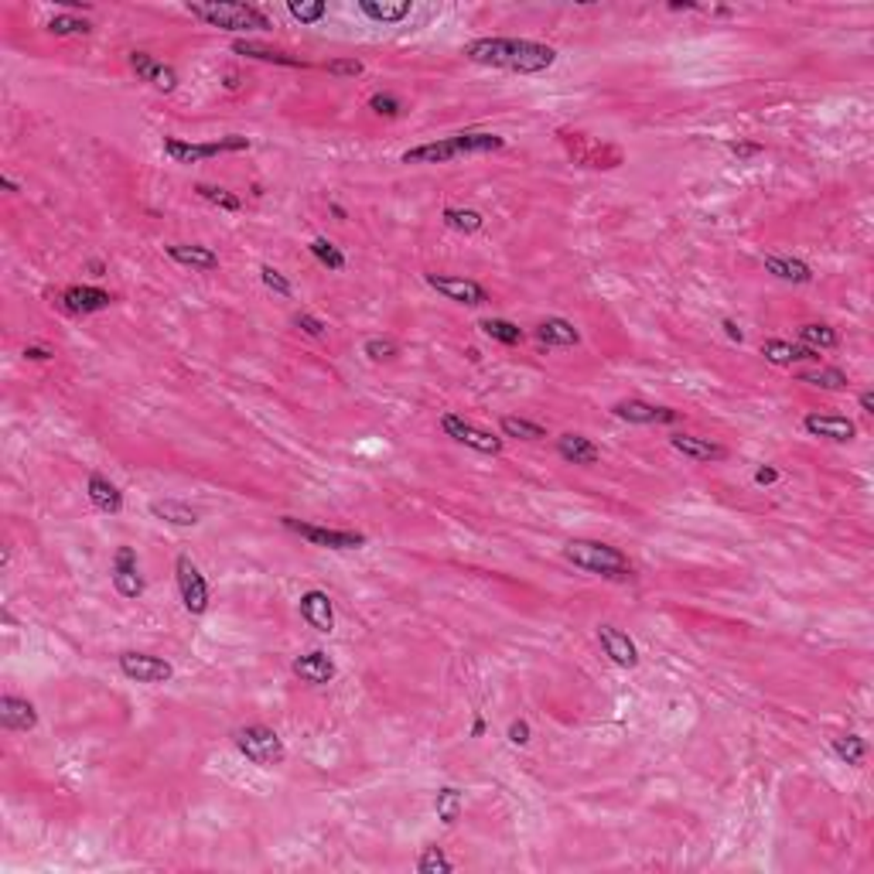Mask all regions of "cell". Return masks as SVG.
<instances>
[{"label": "cell", "mask_w": 874, "mask_h": 874, "mask_svg": "<svg viewBox=\"0 0 874 874\" xmlns=\"http://www.w3.org/2000/svg\"><path fill=\"white\" fill-rule=\"evenodd\" d=\"M294 328H301V332H304L308 338H324V335H328V324H324L318 314H311V311H297Z\"/></svg>", "instance_id": "cell-49"}, {"label": "cell", "mask_w": 874, "mask_h": 874, "mask_svg": "<svg viewBox=\"0 0 874 874\" xmlns=\"http://www.w3.org/2000/svg\"><path fill=\"white\" fill-rule=\"evenodd\" d=\"M417 871L420 874H451V871H455V861L444 854V848H437V844H427V848L420 850V858H417Z\"/></svg>", "instance_id": "cell-42"}, {"label": "cell", "mask_w": 874, "mask_h": 874, "mask_svg": "<svg viewBox=\"0 0 874 874\" xmlns=\"http://www.w3.org/2000/svg\"><path fill=\"white\" fill-rule=\"evenodd\" d=\"M232 745H236V752H240L246 762H253V766L260 768H273L287 762V745H283L281 735L267 725L236 727V731H232Z\"/></svg>", "instance_id": "cell-4"}, {"label": "cell", "mask_w": 874, "mask_h": 874, "mask_svg": "<svg viewBox=\"0 0 874 874\" xmlns=\"http://www.w3.org/2000/svg\"><path fill=\"white\" fill-rule=\"evenodd\" d=\"M441 219L447 229L465 232V236H475V232H482L485 229V216L478 212V209H455V205H447Z\"/></svg>", "instance_id": "cell-38"}, {"label": "cell", "mask_w": 874, "mask_h": 874, "mask_svg": "<svg viewBox=\"0 0 874 874\" xmlns=\"http://www.w3.org/2000/svg\"><path fill=\"white\" fill-rule=\"evenodd\" d=\"M779 482V468H772V465H762V468L755 471V485H776Z\"/></svg>", "instance_id": "cell-53"}, {"label": "cell", "mask_w": 874, "mask_h": 874, "mask_svg": "<svg viewBox=\"0 0 874 874\" xmlns=\"http://www.w3.org/2000/svg\"><path fill=\"white\" fill-rule=\"evenodd\" d=\"M109 578H113V588L120 598H140L144 594V578H140V564H137V550L134 547H117L113 553V567H109Z\"/></svg>", "instance_id": "cell-13"}, {"label": "cell", "mask_w": 874, "mask_h": 874, "mask_svg": "<svg viewBox=\"0 0 874 874\" xmlns=\"http://www.w3.org/2000/svg\"><path fill=\"white\" fill-rule=\"evenodd\" d=\"M185 11L199 17L209 27L222 31H270V17L253 4H232V0H205V4H189Z\"/></svg>", "instance_id": "cell-3"}, {"label": "cell", "mask_w": 874, "mask_h": 874, "mask_svg": "<svg viewBox=\"0 0 874 874\" xmlns=\"http://www.w3.org/2000/svg\"><path fill=\"white\" fill-rule=\"evenodd\" d=\"M297 612H301V619L308 622L314 632L322 635L335 632V602H332V594L322 591V588H311V591L301 594Z\"/></svg>", "instance_id": "cell-16"}, {"label": "cell", "mask_w": 874, "mask_h": 874, "mask_svg": "<svg viewBox=\"0 0 874 874\" xmlns=\"http://www.w3.org/2000/svg\"><path fill=\"white\" fill-rule=\"evenodd\" d=\"M195 191L202 195L205 202L219 205L222 212H240V209H242L240 195H232L229 189H219V185H195Z\"/></svg>", "instance_id": "cell-45"}, {"label": "cell", "mask_w": 874, "mask_h": 874, "mask_svg": "<svg viewBox=\"0 0 874 874\" xmlns=\"http://www.w3.org/2000/svg\"><path fill=\"white\" fill-rule=\"evenodd\" d=\"M240 150H250V137L226 134L219 140H202V144L185 140V137H164V154L175 164H199L209 161V158H219V154H240Z\"/></svg>", "instance_id": "cell-5"}, {"label": "cell", "mask_w": 874, "mask_h": 874, "mask_svg": "<svg viewBox=\"0 0 874 874\" xmlns=\"http://www.w3.org/2000/svg\"><path fill=\"white\" fill-rule=\"evenodd\" d=\"M455 137L465 158H471V154H496V150L506 148V137L488 134V130H465V134H455Z\"/></svg>", "instance_id": "cell-35"}, {"label": "cell", "mask_w": 874, "mask_h": 874, "mask_svg": "<svg viewBox=\"0 0 874 874\" xmlns=\"http://www.w3.org/2000/svg\"><path fill=\"white\" fill-rule=\"evenodd\" d=\"M308 250H311V256L322 263V267L335 270V273H338V270H345V263H349V260H345V253H342V250H338L332 240H324V236H314V240L308 242Z\"/></svg>", "instance_id": "cell-40"}, {"label": "cell", "mask_w": 874, "mask_h": 874, "mask_svg": "<svg viewBox=\"0 0 874 874\" xmlns=\"http://www.w3.org/2000/svg\"><path fill=\"white\" fill-rule=\"evenodd\" d=\"M328 209H332V216H335L338 222H345V209H342V205H335V202H332V205H328Z\"/></svg>", "instance_id": "cell-60"}, {"label": "cell", "mask_w": 874, "mask_h": 874, "mask_svg": "<svg viewBox=\"0 0 874 874\" xmlns=\"http://www.w3.org/2000/svg\"><path fill=\"white\" fill-rule=\"evenodd\" d=\"M465 58L475 66L506 68L516 76H537L557 62V52L533 38H475L465 45Z\"/></svg>", "instance_id": "cell-1"}, {"label": "cell", "mask_w": 874, "mask_h": 874, "mask_svg": "<svg viewBox=\"0 0 874 874\" xmlns=\"http://www.w3.org/2000/svg\"><path fill=\"white\" fill-rule=\"evenodd\" d=\"M796 383H807V386H817V390H848L850 379L844 369H837V365H813V369H807V373H799L796 376Z\"/></svg>", "instance_id": "cell-32"}, {"label": "cell", "mask_w": 874, "mask_h": 874, "mask_svg": "<svg viewBox=\"0 0 874 874\" xmlns=\"http://www.w3.org/2000/svg\"><path fill=\"white\" fill-rule=\"evenodd\" d=\"M478 328H482L485 338H492V342H499V345H523L526 332L519 328L516 322H509V318H482L478 322Z\"/></svg>", "instance_id": "cell-36"}, {"label": "cell", "mask_w": 874, "mask_h": 874, "mask_svg": "<svg viewBox=\"0 0 874 874\" xmlns=\"http://www.w3.org/2000/svg\"><path fill=\"white\" fill-rule=\"evenodd\" d=\"M324 72L335 76V79H359L365 72V66L359 58H332V62H324Z\"/></svg>", "instance_id": "cell-47"}, {"label": "cell", "mask_w": 874, "mask_h": 874, "mask_svg": "<svg viewBox=\"0 0 874 874\" xmlns=\"http://www.w3.org/2000/svg\"><path fill=\"white\" fill-rule=\"evenodd\" d=\"M530 735H533V731H530V721H523V717L509 725V741H512V745H519V748H523V745H530Z\"/></svg>", "instance_id": "cell-51"}, {"label": "cell", "mask_w": 874, "mask_h": 874, "mask_svg": "<svg viewBox=\"0 0 874 874\" xmlns=\"http://www.w3.org/2000/svg\"><path fill=\"white\" fill-rule=\"evenodd\" d=\"M564 560L574 564L578 571H588L594 578L605 581H629L632 578V560L602 540H571L564 543Z\"/></svg>", "instance_id": "cell-2"}, {"label": "cell", "mask_w": 874, "mask_h": 874, "mask_svg": "<svg viewBox=\"0 0 874 874\" xmlns=\"http://www.w3.org/2000/svg\"><path fill=\"white\" fill-rule=\"evenodd\" d=\"M0 189H7L11 195H17V191H21V185H17L11 175H0Z\"/></svg>", "instance_id": "cell-57"}, {"label": "cell", "mask_w": 874, "mask_h": 874, "mask_svg": "<svg viewBox=\"0 0 874 874\" xmlns=\"http://www.w3.org/2000/svg\"><path fill=\"white\" fill-rule=\"evenodd\" d=\"M499 434H502V437H516V441H543V437H547V427L537 424V420L506 414V417H499Z\"/></svg>", "instance_id": "cell-37"}, {"label": "cell", "mask_w": 874, "mask_h": 874, "mask_svg": "<svg viewBox=\"0 0 874 874\" xmlns=\"http://www.w3.org/2000/svg\"><path fill=\"white\" fill-rule=\"evenodd\" d=\"M434 813H437V820L444 827H455L461 820V813H465V793L458 786H441L437 796H434Z\"/></svg>", "instance_id": "cell-33"}, {"label": "cell", "mask_w": 874, "mask_h": 874, "mask_svg": "<svg viewBox=\"0 0 874 874\" xmlns=\"http://www.w3.org/2000/svg\"><path fill=\"white\" fill-rule=\"evenodd\" d=\"M0 727L4 731H35L38 727V707L25 697L4 694L0 697Z\"/></svg>", "instance_id": "cell-23"}, {"label": "cell", "mask_w": 874, "mask_h": 874, "mask_svg": "<svg viewBox=\"0 0 874 874\" xmlns=\"http://www.w3.org/2000/svg\"><path fill=\"white\" fill-rule=\"evenodd\" d=\"M410 0H396V4H376V0H359V14H365L376 25H400L404 17H410Z\"/></svg>", "instance_id": "cell-34"}, {"label": "cell", "mask_w": 874, "mask_h": 874, "mask_svg": "<svg viewBox=\"0 0 874 874\" xmlns=\"http://www.w3.org/2000/svg\"><path fill=\"white\" fill-rule=\"evenodd\" d=\"M86 496H89V502H93L96 509L107 512V516H117V512H123L120 485H113L107 475H99V471H93V475L86 478Z\"/></svg>", "instance_id": "cell-27"}, {"label": "cell", "mask_w": 874, "mask_h": 874, "mask_svg": "<svg viewBox=\"0 0 874 874\" xmlns=\"http://www.w3.org/2000/svg\"><path fill=\"white\" fill-rule=\"evenodd\" d=\"M858 404H861L864 414H874V393H871V390H864L861 396H858Z\"/></svg>", "instance_id": "cell-55"}, {"label": "cell", "mask_w": 874, "mask_h": 874, "mask_svg": "<svg viewBox=\"0 0 874 874\" xmlns=\"http://www.w3.org/2000/svg\"><path fill=\"white\" fill-rule=\"evenodd\" d=\"M721 328H725V335L731 338V342H738V345H741V342H745V332H741V328H738V322H731V318H725V322H721Z\"/></svg>", "instance_id": "cell-54"}, {"label": "cell", "mask_w": 874, "mask_h": 874, "mask_svg": "<svg viewBox=\"0 0 874 874\" xmlns=\"http://www.w3.org/2000/svg\"><path fill=\"white\" fill-rule=\"evenodd\" d=\"M232 52L242 58H253V62H267V66H283V68H308L304 58L287 55L281 48H267V45H256V41H232Z\"/></svg>", "instance_id": "cell-28"}, {"label": "cell", "mask_w": 874, "mask_h": 874, "mask_svg": "<svg viewBox=\"0 0 874 874\" xmlns=\"http://www.w3.org/2000/svg\"><path fill=\"white\" fill-rule=\"evenodd\" d=\"M281 523L294 537L308 540L311 547H324V550H359V547H365V533H355V530H332V526L304 523L297 516H283Z\"/></svg>", "instance_id": "cell-7"}, {"label": "cell", "mask_w": 874, "mask_h": 874, "mask_svg": "<svg viewBox=\"0 0 874 874\" xmlns=\"http://www.w3.org/2000/svg\"><path fill=\"white\" fill-rule=\"evenodd\" d=\"M113 304V294L93 283H72L58 294V308L66 314H96V311H107Z\"/></svg>", "instance_id": "cell-14"}, {"label": "cell", "mask_w": 874, "mask_h": 874, "mask_svg": "<svg viewBox=\"0 0 874 874\" xmlns=\"http://www.w3.org/2000/svg\"><path fill=\"white\" fill-rule=\"evenodd\" d=\"M25 359H31V363H48V359H55V349H48V345H25Z\"/></svg>", "instance_id": "cell-52"}, {"label": "cell", "mask_w": 874, "mask_h": 874, "mask_svg": "<svg viewBox=\"0 0 874 874\" xmlns=\"http://www.w3.org/2000/svg\"><path fill=\"white\" fill-rule=\"evenodd\" d=\"M598 643H602V649H605V656L615 663V666H622V670H632V666H639V646H635L632 639H629V632H622L619 625H598Z\"/></svg>", "instance_id": "cell-18"}, {"label": "cell", "mask_w": 874, "mask_h": 874, "mask_svg": "<svg viewBox=\"0 0 874 874\" xmlns=\"http://www.w3.org/2000/svg\"><path fill=\"white\" fill-rule=\"evenodd\" d=\"M287 14H291L294 21H301V25H318V21L328 17V4H324V0H291V4H287Z\"/></svg>", "instance_id": "cell-43"}, {"label": "cell", "mask_w": 874, "mask_h": 874, "mask_svg": "<svg viewBox=\"0 0 874 874\" xmlns=\"http://www.w3.org/2000/svg\"><path fill=\"white\" fill-rule=\"evenodd\" d=\"M533 335H537V342L547 345V349H574V345H581V332L574 328V322H567V318H543V322L533 328Z\"/></svg>", "instance_id": "cell-26"}, {"label": "cell", "mask_w": 874, "mask_h": 874, "mask_svg": "<svg viewBox=\"0 0 874 874\" xmlns=\"http://www.w3.org/2000/svg\"><path fill=\"white\" fill-rule=\"evenodd\" d=\"M766 270L786 283H799V287H803V283H813V267H809L807 260H796V256H779V253L766 256Z\"/></svg>", "instance_id": "cell-29"}, {"label": "cell", "mask_w": 874, "mask_h": 874, "mask_svg": "<svg viewBox=\"0 0 874 874\" xmlns=\"http://www.w3.org/2000/svg\"><path fill=\"white\" fill-rule=\"evenodd\" d=\"M127 62H130V68L137 72V79L154 86L158 93H175L178 89L175 66H168V62H161V58H154L150 52H130L127 55Z\"/></svg>", "instance_id": "cell-15"}, {"label": "cell", "mask_w": 874, "mask_h": 874, "mask_svg": "<svg viewBox=\"0 0 874 874\" xmlns=\"http://www.w3.org/2000/svg\"><path fill=\"white\" fill-rule=\"evenodd\" d=\"M369 109H373L376 117H386V120H393V117H400L404 103H400V99H396L393 93H376V96H369Z\"/></svg>", "instance_id": "cell-48"}, {"label": "cell", "mask_w": 874, "mask_h": 874, "mask_svg": "<svg viewBox=\"0 0 874 874\" xmlns=\"http://www.w3.org/2000/svg\"><path fill=\"white\" fill-rule=\"evenodd\" d=\"M117 666H120V673L127 676V680H134V684H168L171 676H175V666L168 663L164 656H150V653H120L117 656Z\"/></svg>", "instance_id": "cell-11"}, {"label": "cell", "mask_w": 874, "mask_h": 874, "mask_svg": "<svg viewBox=\"0 0 874 874\" xmlns=\"http://www.w3.org/2000/svg\"><path fill=\"white\" fill-rule=\"evenodd\" d=\"M830 752L840 758V762H848V766H864V758H868V741L861 738V735H840V738L830 741Z\"/></svg>", "instance_id": "cell-39"}, {"label": "cell", "mask_w": 874, "mask_h": 874, "mask_svg": "<svg viewBox=\"0 0 874 874\" xmlns=\"http://www.w3.org/2000/svg\"><path fill=\"white\" fill-rule=\"evenodd\" d=\"M291 673H294L301 684L308 686H328L332 680H335V659L328 656L324 649H311V653H304V656H294L291 659Z\"/></svg>", "instance_id": "cell-17"}, {"label": "cell", "mask_w": 874, "mask_h": 874, "mask_svg": "<svg viewBox=\"0 0 874 874\" xmlns=\"http://www.w3.org/2000/svg\"><path fill=\"white\" fill-rule=\"evenodd\" d=\"M557 455L564 458L567 465H598L602 461V447L591 441V437H584V434H574L567 431L557 437Z\"/></svg>", "instance_id": "cell-25"}, {"label": "cell", "mask_w": 874, "mask_h": 874, "mask_svg": "<svg viewBox=\"0 0 874 874\" xmlns=\"http://www.w3.org/2000/svg\"><path fill=\"white\" fill-rule=\"evenodd\" d=\"M458 158H465L458 148V137H444V140H431V144H417L400 154L404 164H451Z\"/></svg>", "instance_id": "cell-24"}, {"label": "cell", "mask_w": 874, "mask_h": 874, "mask_svg": "<svg viewBox=\"0 0 874 874\" xmlns=\"http://www.w3.org/2000/svg\"><path fill=\"white\" fill-rule=\"evenodd\" d=\"M424 283H427L431 291H437L444 301L461 304V308H478V304L488 301V291H485L478 281H471V277H455V273H424Z\"/></svg>", "instance_id": "cell-10"}, {"label": "cell", "mask_w": 874, "mask_h": 874, "mask_svg": "<svg viewBox=\"0 0 874 874\" xmlns=\"http://www.w3.org/2000/svg\"><path fill=\"white\" fill-rule=\"evenodd\" d=\"M670 11H697V4L694 0H673Z\"/></svg>", "instance_id": "cell-58"}, {"label": "cell", "mask_w": 874, "mask_h": 874, "mask_svg": "<svg viewBox=\"0 0 874 874\" xmlns=\"http://www.w3.org/2000/svg\"><path fill=\"white\" fill-rule=\"evenodd\" d=\"M482 735H485V721L475 717V721H471V738H482Z\"/></svg>", "instance_id": "cell-59"}, {"label": "cell", "mask_w": 874, "mask_h": 874, "mask_svg": "<svg viewBox=\"0 0 874 874\" xmlns=\"http://www.w3.org/2000/svg\"><path fill=\"white\" fill-rule=\"evenodd\" d=\"M762 355H766V363L779 365V369H789L796 363H820V352L807 349L799 342H786V338H766Z\"/></svg>", "instance_id": "cell-22"}, {"label": "cell", "mask_w": 874, "mask_h": 874, "mask_svg": "<svg viewBox=\"0 0 874 874\" xmlns=\"http://www.w3.org/2000/svg\"><path fill=\"white\" fill-rule=\"evenodd\" d=\"M164 256L178 263V267H189V270H219V253L212 246H202V242H168L164 246Z\"/></svg>", "instance_id": "cell-20"}, {"label": "cell", "mask_w": 874, "mask_h": 874, "mask_svg": "<svg viewBox=\"0 0 874 874\" xmlns=\"http://www.w3.org/2000/svg\"><path fill=\"white\" fill-rule=\"evenodd\" d=\"M441 431L444 437H451L455 444H465L468 451H475V455H485V458H499L502 455V447H506V441L502 437H496L492 431H482V427H475L471 420H465L461 414H441Z\"/></svg>", "instance_id": "cell-8"}, {"label": "cell", "mask_w": 874, "mask_h": 874, "mask_svg": "<svg viewBox=\"0 0 874 874\" xmlns=\"http://www.w3.org/2000/svg\"><path fill=\"white\" fill-rule=\"evenodd\" d=\"M363 355L369 359V363H393L396 355H400V345L393 342V338H365L363 342Z\"/></svg>", "instance_id": "cell-44"}, {"label": "cell", "mask_w": 874, "mask_h": 874, "mask_svg": "<svg viewBox=\"0 0 874 874\" xmlns=\"http://www.w3.org/2000/svg\"><path fill=\"white\" fill-rule=\"evenodd\" d=\"M727 150L738 158V161H748V158H758L762 154V144H755V140H727Z\"/></svg>", "instance_id": "cell-50"}, {"label": "cell", "mask_w": 874, "mask_h": 874, "mask_svg": "<svg viewBox=\"0 0 874 874\" xmlns=\"http://www.w3.org/2000/svg\"><path fill=\"white\" fill-rule=\"evenodd\" d=\"M86 270H89L93 277H103V273H107V263H103V260H89V263H86Z\"/></svg>", "instance_id": "cell-56"}, {"label": "cell", "mask_w": 874, "mask_h": 874, "mask_svg": "<svg viewBox=\"0 0 874 874\" xmlns=\"http://www.w3.org/2000/svg\"><path fill=\"white\" fill-rule=\"evenodd\" d=\"M260 281H263V287H267L270 294H277V297L294 294V283L287 281V277H283V273L273 267V263H260Z\"/></svg>", "instance_id": "cell-46"}, {"label": "cell", "mask_w": 874, "mask_h": 874, "mask_svg": "<svg viewBox=\"0 0 874 874\" xmlns=\"http://www.w3.org/2000/svg\"><path fill=\"white\" fill-rule=\"evenodd\" d=\"M560 144L567 148L571 161L581 164V168H594V171H612L622 164V150L615 144H598L588 134H578V130H560Z\"/></svg>", "instance_id": "cell-6"}, {"label": "cell", "mask_w": 874, "mask_h": 874, "mask_svg": "<svg viewBox=\"0 0 874 874\" xmlns=\"http://www.w3.org/2000/svg\"><path fill=\"white\" fill-rule=\"evenodd\" d=\"M45 27L52 31L55 38H68V35H89V31H93V25H89L86 17H79V14H55V17H48V21H45Z\"/></svg>", "instance_id": "cell-41"}, {"label": "cell", "mask_w": 874, "mask_h": 874, "mask_svg": "<svg viewBox=\"0 0 874 874\" xmlns=\"http://www.w3.org/2000/svg\"><path fill=\"white\" fill-rule=\"evenodd\" d=\"M796 338H799V345H807V349H813V352H827V349H837V345H840L837 328H834V324H827V322L799 324Z\"/></svg>", "instance_id": "cell-31"}, {"label": "cell", "mask_w": 874, "mask_h": 874, "mask_svg": "<svg viewBox=\"0 0 874 874\" xmlns=\"http://www.w3.org/2000/svg\"><path fill=\"white\" fill-rule=\"evenodd\" d=\"M150 516H158L161 523L171 526H199V509H191L181 499H154L150 502Z\"/></svg>", "instance_id": "cell-30"}, {"label": "cell", "mask_w": 874, "mask_h": 874, "mask_svg": "<svg viewBox=\"0 0 874 874\" xmlns=\"http://www.w3.org/2000/svg\"><path fill=\"white\" fill-rule=\"evenodd\" d=\"M673 451H680L690 461H700V465H711V461H725L727 447L725 444L711 441V437H700V434H673L670 437Z\"/></svg>", "instance_id": "cell-21"}, {"label": "cell", "mask_w": 874, "mask_h": 874, "mask_svg": "<svg viewBox=\"0 0 874 874\" xmlns=\"http://www.w3.org/2000/svg\"><path fill=\"white\" fill-rule=\"evenodd\" d=\"M612 417L625 420V424H635V427H649V424H676L684 414H680V410H670V406H656L649 404V400H639V396H629V400L612 404Z\"/></svg>", "instance_id": "cell-12"}, {"label": "cell", "mask_w": 874, "mask_h": 874, "mask_svg": "<svg viewBox=\"0 0 874 874\" xmlns=\"http://www.w3.org/2000/svg\"><path fill=\"white\" fill-rule=\"evenodd\" d=\"M175 581H178V594H181V605L189 615H205L209 612V584H205L199 564L191 560L189 553H178L175 560Z\"/></svg>", "instance_id": "cell-9"}, {"label": "cell", "mask_w": 874, "mask_h": 874, "mask_svg": "<svg viewBox=\"0 0 874 874\" xmlns=\"http://www.w3.org/2000/svg\"><path fill=\"white\" fill-rule=\"evenodd\" d=\"M803 431L813 434V437H823V441L848 444L858 437V424L850 417H837V414H807L803 417Z\"/></svg>", "instance_id": "cell-19"}]
</instances>
